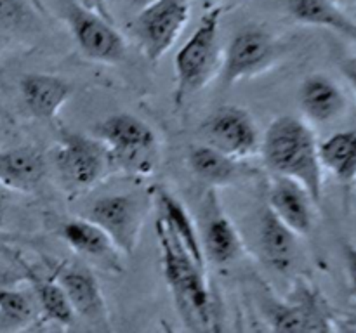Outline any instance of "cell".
<instances>
[{
	"label": "cell",
	"instance_id": "e0dca14e",
	"mask_svg": "<svg viewBox=\"0 0 356 333\" xmlns=\"http://www.w3.org/2000/svg\"><path fill=\"white\" fill-rule=\"evenodd\" d=\"M17 87L28 113L44 121L56 120L73 94L68 80L51 73H24Z\"/></svg>",
	"mask_w": 356,
	"mask_h": 333
},
{
	"label": "cell",
	"instance_id": "d6986e66",
	"mask_svg": "<svg viewBox=\"0 0 356 333\" xmlns=\"http://www.w3.org/2000/svg\"><path fill=\"white\" fill-rule=\"evenodd\" d=\"M298 239L268 207L263 208L257 224V246L264 262L277 273H289L298 260Z\"/></svg>",
	"mask_w": 356,
	"mask_h": 333
},
{
	"label": "cell",
	"instance_id": "7a4b0ae2",
	"mask_svg": "<svg viewBox=\"0 0 356 333\" xmlns=\"http://www.w3.org/2000/svg\"><path fill=\"white\" fill-rule=\"evenodd\" d=\"M264 166L277 177L301 184L316 205L323 198V169L318 141L308 121L292 114L275 118L261 137Z\"/></svg>",
	"mask_w": 356,
	"mask_h": 333
},
{
	"label": "cell",
	"instance_id": "4dcf8cb0",
	"mask_svg": "<svg viewBox=\"0 0 356 333\" xmlns=\"http://www.w3.org/2000/svg\"><path fill=\"white\" fill-rule=\"evenodd\" d=\"M337 333H356V325L346 321H336Z\"/></svg>",
	"mask_w": 356,
	"mask_h": 333
},
{
	"label": "cell",
	"instance_id": "d6a6232c",
	"mask_svg": "<svg viewBox=\"0 0 356 333\" xmlns=\"http://www.w3.org/2000/svg\"><path fill=\"white\" fill-rule=\"evenodd\" d=\"M28 2H30L31 7L37 10V14H40V16H49V10L47 7H45L44 0H28Z\"/></svg>",
	"mask_w": 356,
	"mask_h": 333
},
{
	"label": "cell",
	"instance_id": "d4e9b609",
	"mask_svg": "<svg viewBox=\"0 0 356 333\" xmlns=\"http://www.w3.org/2000/svg\"><path fill=\"white\" fill-rule=\"evenodd\" d=\"M38 309L30 288L0 287V333H19L37 319Z\"/></svg>",
	"mask_w": 356,
	"mask_h": 333
},
{
	"label": "cell",
	"instance_id": "30bf717a",
	"mask_svg": "<svg viewBox=\"0 0 356 333\" xmlns=\"http://www.w3.org/2000/svg\"><path fill=\"white\" fill-rule=\"evenodd\" d=\"M61 17L87 59L103 65H120L124 61L127 42L115 23L86 10L73 0H63Z\"/></svg>",
	"mask_w": 356,
	"mask_h": 333
},
{
	"label": "cell",
	"instance_id": "9c48e42d",
	"mask_svg": "<svg viewBox=\"0 0 356 333\" xmlns=\"http://www.w3.org/2000/svg\"><path fill=\"white\" fill-rule=\"evenodd\" d=\"M190 0H156L136 14L132 37L149 62H159L183 33L190 19Z\"/></svg>",
	"mask_w": 356,
	"mask_h": 333
},
{
	"label": "cell",
	"instance_id": "2e32d148",
	"mask_svg": "<svg viewBox=\"0 0 356 333\" xmlns=\"http://www.w3.org/2000/svg\"><path fill=\"white\" fill-rule=\"evenodd\" d=\"M266 207L298 236L312 232L316 203L308 191L296 180L273 176L268 187Z\"/></svg>",
	"mask_w": 356,
	"mask_h": 333
},
{
	"label": "cell",
	"instance_id": "74e56055",
	"mask_svg": "<svg viewBox=\"0 0 356 333\" xmlns=\"http://www.w3.org/2000/svg\"><path fill=\"white\" fill-rule=\"evenodd\" d=\"M334 2H337V3H343L344 0H334Z\"/></svg>",
	"mask_w": 356,
	"mask_h": 333
},
{
	"label": "cell",
	"instance_id": "ac0fdd59",
	"mask_svg": "<svg viewBox=\"0 0 356 333\" xmlns=\"http://www.w3.org/2000/svg\"><path fill=\"white\" fill-rule=\"evenodd\" d=\"M47 162L35 146L0 149V186L17 193H31L45 179Z\"/></svg>",
	"mask_w": 356,
	"mask_h": 333
},
{
	"label": "cell",
	"instance_id": "5b68a950",
	"mask_svg": "<svg viewBox=\"0 0 356 333\" xmlns=\"http://www.w3.org/2000/svg\"><path fill=\"white\" fill-rule=\"evenodd\" d=\"M54 166L63 186L72 193L92 189L113 172L110 155L94 135L63 130L54 148Z\"/></svg>",
	"mask_w": 356,
	"mask_h": 333
},
{
	"label": "cell",
	"instance_id": "6da1fadb",
	"mask_svg": "<svg viewBox=\"0 0 356 333\" xmlns=\"http://www.w3.org/2000/svg\"><path fill=\"white\" fill-rule=\"evenodd\" d=\"M163 280L190 333H219L221 321L205 266H200L160 219L155 221Z\"/></svg>",
	"mask_w": 356,
	"mask_h": 333
},
{
	"label": "cell",
	"instance_id": "f546056e",
	"mask_svg": "<svg viewBox=\"0 0 356 333\" xmlns=\"http://www.w3.org/2000/svg\"><path fill=\"white\" fill-rule=\"evenodd\" d=\"M7 212H9V205H7V198L0 193V231L3 229L7 221Z\"/></svg>",
	"mask_w": 356,
	"mask_h": 333
},
{
	"label": "cell",
	"instance_id": "7c38bea8",
	"mask_svg": "<svg viewBox=\"0 0 356 333\" xmlns=\"http://www.w3.org/2000/svg\"><path fill=\"white\" fill-rule=\"evenodd\" d=\"M198 236L204 250L205 262L216 266H228L240 259L243 253L242 236L232 222V219L222 210L218 189L207 187L200 203L198 217Z\"/></svg>",
	"mask_w": 356,
	"mask_h": 333
},
{
	"label": "cell",
	"instance_id": "4316f807",
	"mask_svg": "<svg viewBox=\"0 0 356 333\" xmlns=\"http://www.w3.org/2000/svg\"><path fill=\"white\" fill-rule=\"evenodd\" d=\"M344 267H346L348 281H350V291L356 297V245L353 243H344L343 245Z\"/></svg>",
	"mask_w": 356,
	"mask_h": 333
},
{
	"label": "cell",
	"instance_id": "52a82bcc",
	"mask_svg": "<svg viewBox=\"0 0 356 333\" xmlns=\"http://www.w3.org/2000/svg\"><path fill=\"white\" fill-rule=\"evenodd\" d=\"M264 316L271 333H330L336 325L325 298L305 281H299L287 298H270Z\"/></svg>",
	"mask_w": 356,
	"mask_h": 333
},
{
	"label": "cell",
	"instance_id": "277c9868",
	"mask_svg": "<svg viewBox=\"0 0 356 333\" xmlns=\"http://www.w3.org/2000/svg\"><path fill=\"white\" fill-rule=\"evenodd\" d=\"M222 7L216 6L207 10L195 28L193 35L183 44L174 58V104L181 108L188 97L200 92L209 85L221 68V45H219V28H221Z\"/></svg>",
	"mask_w": 356,
	"mask_h": 333
},
{
	"label": "cell",
	"instance_id": "83f0119b",
	"mask_svg": "<svg viewBox=\"0 0 356 333\" xmlns=\"http://www.w3.org/2000/svg\"><path fill=\"white\" fill-rule=\"evenodd\" d=\"M75 3H79L80 7H83L86 10L97 14V16L104 17V19L115 23L113 14L110 10V0H73Z\"/></svg>",
	"mask_w": 356,
	"mask_h": 333
},
{
	"label": "cell",
	"instance_id": "cb8c5ba5",
	"mask_svg": "<svg viewBox=\"0 0 356 333\" xmlns=\"http://www.w3.org/2000/svg\"><path fill=\"white\" fill-rule=\"evenodd\" d=\"M318 156L323 172L337 182L350 186L356 182V130L334 132L318 142Z\"/></svg>",
	"mask_w": 356,
	"mask_h": 333
},
{
	"label": "cell",
	"instance_id": "3957f363",
	"mask_svg": "<svg viewBox=\"0 0 356 333\" xmlns=\"http://www.w3.org/2000/svg\"><path fill=\"white\" fill-rule=\"evenodd\" d=\"M92 135L106 148L113 170L131 177H149L159 169V137L136 114H111L94 125Z\"/></svg>",
	"mask_w": 356,
	"mask_h": 333
},
{
	"label": "cell",
	"instance_id": "8fae6325",
	"mask_svg": "<svg viewBox=\"0 0 356 333\" xmlns=\"http://www.w3.org/2000/svg\"><path fill=\"white\" fill-rule=\"evenodd\" d=\"M200 135L204 144L212 146L238 162L257 155L263 137L252 113L236 104H226L212 111L202 121Z\"/></svg>",
	"mask_w": 356,
	"mask_h": 333
},
{
	"label": "cell",
	"instance_id": "603a6c76",
	"mask_svg": "<svg viewBox=\"0 0 356 333\" xmlns=\"http://www.w3.org/2000/svg\"><path fill=\"white\" fill-rule=\"evenodd\" d=\"M186 165L190 172L211 189L233 186L242 177V165L238 160L204 142L190 146L186 153Z\"/></svg>",
	"mask_w": 356,
	"mask_h": 333
},
{
	"label": "cell",
	"instance_id": "f1b7e54d",
	"mask_svg": "<svg viewBox=\"0 0 356 333\" xmlns=\"http://www.w3.org/2000/svg\"><path fill=\"white\" fill-rule=\"evenodd\" d=\"M343 75L346 76L348 83L351 85V89H353L355 96H356V61H353V59H350V61H344L343 62Z\"/></svg>",
	"mask_w": 356,
	"mask_h": 333
},
{
	"label": "cell",
	"instance_id": "836d02e7",
	"mask_svg": "<svg viewBox=\"0 0 356 333\" xmlns=\"http://www.w3.org/2000/svg\"><path fill=\"white\" fill-rule=\"evenodd\" d=\"M160 328H162L160 330V333H177L167 321H160Z\"/></svg>",
	"mask_w": 356,
	"mask_h": 333
},
{
	"label": "cell",
	"instance_id": "4fadbf2b",
	"mask_svg": "<svg viewBox=\"0 0 356 333\" xmlns=\"http://www.w3.org/2000/svg\"><path fill=\"white\" fill-rule=\"evenodd\" d=\"M51 271L65 290L75 316H82L94 328L110 333L106 302L90 267L82 262H61L51 264Z\"/></svg>",
	"mask_w": 356,
	"mask_h": 333
},
{
	"label": "cell",
	"instance_id": "ba28073f",
	"mask_svg": "<svg viewBox=\"0 0 356 333\" xmlns=\"http://www.w3.org/2000/svg\"><path fill=\"white\" fill-rule=\"evenodd\" d=\"M282 58V44L273 33L259 26H247L229 38L222 52L219 80L225 89L236 82L261 75Z\"/></svg>",
	"mask_w": 356,
	"mask_h": 333
},
{
	"label": "cell",
	"instance_id": "8992f818",
	"mask_svg": "<svg viewBox=\"0 0 356 333\" xmlns=\"http://www.w3.org/2000/svg\"><path fill=\"white\" fill-rule=\"evenodd\" d=\"M152 193H111L94 200L82 217L99 225L122 255H132L138 248L143 225L149 212Z\"/></svg>",
	"mask_w": 356,
	"mask_h": 333
},
{
	"label": "cell",
	"instance_id": "7402d4cb",
	"mask_svg": "<svg viewBox=\"0 0 356 333\" xmlns=\"http://www.w3.org/2000/svg\"><path fill=\"white\" fill-rule=\"evenodd\" d=\"M282 3L285 12L299 24L325 28L356 42V21L334 0H282Z\"/></svg>",
	"mask_w": 356,
	"mask_h": 333
},
{
	"label": "cell",
	"instance_id": "e575fe53",
	"mask_svg": "<svg viewBox=\"0 0 356 333\" xmlns=\"http://www.w3.org/2000/svg\"><path fill=\"white\" fill-rule=\"evenodd\" d=\"M204 2H207V3H221L222 0H204Z\"/></svg>",
	"mask_w": 356,
	"mask_h": 333
},
{
	"label": "cell",
	"instance_id": "484cf974",
	"mask_svg": "<svg viewBox=\"0 0 356 333\" xmlns=\"http://www.w3.org/2000/svg\"><path fill=\"white\" fill-rule=\"evenodd\" d=\"M35 14L28 0H0V31L26 30L33 24Z\"/></svg>",
	"mask_w": 356,
	"mask_h": 333
},
{
	"label": "cell",
	"instance_id": "d590c367",
	"mask_svg": "<svg viewBox=\"0 0 356 333\" xmlns=\"http://www.w3.org/2000/svg\"><path fill=\"white\" fill-rule=\"evenodd\" d=\"M238 3H243V2H249V0H236Z\"/></svg>",
	"mask_w": 356,
	"mask_h": 333
},
{
	"label": "cell",
	"instance_id": "5bb4252c",
	"mask_svg": "<svg viewBox=\"0 0 356 333\" xmlns=\"http://www.w3.org/2000/svg\"><path fill=\"white\" fill-rule=\"evenodd\" d=\"M58 234L80 259L87 260L94 266H99L108 273L120 274L124 271L122 253L118 252L113 241L108 238L106 232L99 225L87 221L82 215L63 222Z\"/></svg>",
	"mask_w": 356,
	"mask_h": 333
},
{
	"label": "cell",
	"instance_id": "ffe728a7",
	"mask_svg": "<svg viewBox=\"0 0 356 333\" xmlns=\"http://www.w3.org/2000/svg\"><path fill=\"white\" fill-rule=\"evenodd\" d=\"M14 260L21 269V278L28 283V288L33 291L35 300H37L38 309L49 321L56 323L59 326H70L75 321V311L66 297L65 290L58 283L52 271L49 274L40 273L35 269L31 264L21 255L14 253Z\"/></svg>",
	"mask_w": 356,
	"mask_h": 333
},
{
	"label": "cell",
	"instance_id": "1f68e13d",
	"mask_svg": "<svg viewBox=\"0 0 356 333\" xmlns=\"http://www.w3.org/2000/svg\"><path fill=\"white\" fill-rule=\"evenodd\" d=\"M129 6L132 7V9H136L139 12V10L146 9L148 6H152V3H155L156 0H127Z\"/></svg>",
	"mask_w": 356,
	"mask_h": 333
},
{
	"label": "cell",
	"instance_id": "9a60e30c",
	"mask_svg": "<svg viewBox=\"0 0 356 333\" xmlns=\"http://www.w3.org/2000/svg\"><path fill=\"white\" fill-rule=\"evenodd\" d=\"M298 104L302 120L313 125H329L346 114L348 96L343 87L323 73H313L301 82Z\"/></svg>",
	"mask_w": 356,
	"mask_h": 333
},
{
	"label": "cell",
	"instance_id": "8d00e7d4",
	"mask_svg": "<svg viewBox=\"0 0 356 333\" xmlns=\"http://www.w3.org/2000/svg\"><path fill=\"white\" fill-rule=\"evenodd\" d=\"M330 333H337V330H336V325H334V330Z\"/></svg>",
	"mask_w": 356,
	"mask_h": 333
},
{
	"label": "cell",
	"instance_id": "44dd1931",
	"mask_svg": "<svg viewBox=\"0 0 356 333\" xmlns=\"http://www.w3.org/2000/svg\"><path fill=\"white\" fill-rule=\"evenodd\" d=\"M152 196L156 207V219L162 221V224L169 229L170 234L183 245V248L200 266H205V255L200 245L197 224L191 219L188 208L169 189L162 186L153 187Z\"/></svg>",
	"mask_w": 356,
	"mask_h": 333
}]
</instances>
